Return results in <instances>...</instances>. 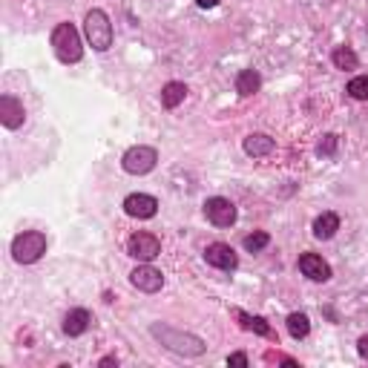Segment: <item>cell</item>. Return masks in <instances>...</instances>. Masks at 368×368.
Masks as SVG:
<instances>
[{
    "label": "cell",
    "mask_w": 368,
    "mask_h": 368,
    "mask_svg": "<svg viewBox=\"0 0 368 368\" xmlns=\"http://www.w3.org/2000/svg\"><path fill=\"white\" fill-rule=\"evenodd\" d=\"M268 245H270V236L265 234V230H256V234L245 236V251H251V253H259V251H265Z\"/></svg>",
    "instance_id": "7402d4cb"
},
{
    "label": "cell",
    "mask_w": 368,
    "mask_h": 368,
    "mask_svg": "<svg viewBox=\"0 0 368 368\" xmlns=\"http://www.w3.org/2000/svg\"><path fill=\"white\" fill-rule=\"evenodd\" d=\"M92 326V314L86 308H72L67 316H64V334L67 337H81L86 334Z\"/></svg>",
    "instance_id": "5bb4252c"
},
{
    "label": "cell",
    "mask_w": 368,
    "mask_h": 368,
    "mask_svg": "<svg viewBox=\"0 0 368 368\" xmlns=\"http://www.w3.org/2000/svg\"><path fill=\"white\" fill-rule=\"evenodd\" d=\"M98 365H101V368H110V365H118V360H115V357H104Z\"/></svg>",
    "instance_id": "4316f807"
},
{
    "label": "cell",
    "mask_w": 368,
    "mask_h": 368,
    "mask_svg": "<svg viewBox=\"0 0 368 368\" xmlns=\"http://www.w3.org/2000/svg\"><path fill=\"white\" fill-rule=\"evenodd\" d=\"M299 270H302V276H308L311 282H328L331 280V265L319 253H302L299 256Z\"/></svg>",
    "instance_id": "8fae6325"
},
{
    "label": "cell",
    "mask_w": 368,
    "mask_h": 368,
    "mask_svg": "<svg viewBox=\"0 0 368 368\" xmlns=\"http://www.w3.org/2000/svg\"><path fill=\"white\" fill-rule=\"evenodd\" d=\"M337 230H340V216H337L334 210H326L322 216H316V219H314V236H316V239H322V242L334 239Z\"/></svg>",
    "instance_id": "2e32d148"
},
{
    "label": "cell",
    "mask_w": 368,
    "mask_h": 368,
    "mask_svg": "<svg viewBox=\"0 0 368 368\" xmlns=\"http://www.w3.org/2000/svg\"><path fill=\"white\" fill-rule=\"evenodd\" d=\"M46 253V236L40 230H23L12 239V259L18 265H35Z\"/></svg>",
    "instance_id": "277c9868"
},
{
    "label": "cell",
    "mask_w": 368,
    "mask_h": 368,
    "mask_svg": "<svg viewBox=\"0 0 368 368\" xmlns=\"http://www.w3.org/2000/svg\"><path fill=\"white\" fill-rule=\"evenodd\" d=\"M23 121H26V110L15 96L0 98V124L6 130H18V127H23Z\"/></svg>",
    "instance_id": "7c38bea8"
},
{
    "label": "cell",
    "mask_w": 368,
    "mask_h": 368,
    "mask_svg": "<svg viewBox=\"0 0 368 368\" xmlns=\"http://www.w3.org/2000/svg\"><path fill=\"white\" fill-rule=\"evenodd\" d=\"M242 147H245V153L248 156H253V159H262V156H270L273 153V147H276V142L270 135H265V132H251L245 142H242Z\"/></svg>",
    "instance_id": "9a60e30c"
},
{
    "label": "cell",
    "mask_w": 368,
    "mask_h": 368,
    "mask_svg": "<svg viewBox=\"0 0 368 368\" xmlns=\"http://www.w3.org/2000/svg\"><path fill=\"white\" fill-rule=\"evenodd\" d=\"M184 98H188V84L170 81V84L161 86V107H164V110H176Z\"/></svg>",
    "instance_id": "e0dca14e"
},
{
    "label": "cell",
    "mask_w": 368,
    "mask_h": 368,
    "mask_svg": "<svg viewBox=\"0 0 368 368\" xmlns=\"http://www.w3.org/2000/svg\"><path fill=\"white\" fill-rule=\"evenodd\" d=\"M124 213L132 219H153L159 213V199L147 193H130L124 199Z\"/></svg>",
    "instance_id": "30bf717a"
},
{
    "label": "cell",
    "mask_w": 368,
    "mask_h": 368,
    "mask_svg": "<svg viewBox=\"0 0 368 368\" xmlns=\"http://www.w3.org/2000/svg\"><path fill=\"white\" fill-rule=\"evenodd\" d=\"M357 351H360V357L368 360V334H362V337L357 340Z\"/></svg>",
    "instance_id": "d4e9b609"
},
{
    "label": "cell",
    "mask_w": 368,
    "mask_h": 368,
    "mask_svg": "<svg viewBox=\"0 0 368 368\" xmlns=\"http://www.w3.org/2000/svg\"><path fill=\"white\" fill-rule=\"evenodd\" d=\"M205 262L213 265V268H219V270H236V268H239L236 251L230 248V245H224V242L207 245V248H205Z\"/></svg>",
    "instance_id": "9c48e42d"
},
{
    "label": "cell",
    "mask_w": 368,
    "mask_h": 368,
    "mask_svg": "<svg viewBox=\"0 0 368 368\" xmlns=\"http://www.w3.org/2000/svg\"><path fill=\"white\" fill-rule=\"evenodd\" d=\"M234 316L239 319V326H242L245 331H251V334H256V337H265V340H276V331L270 328V322H268L265 316L248 314V311H242V308H236Z\"/></svg>",
    "instance_id": "4fadbf2b"
},
{
    "label": "cell",
    "mask_w": 368,
    "mask_h": 368,
    "mask_svg": "<svg viewBox=\"0 0 368 368\" xmlns=\"http://www.w3.org/2000/svg\"><path fill=\"white\" fill-rule=\"evenodd\" d=\"M127 253L138 262H153L161 253V239L156 234H147V230H138L127 242Z\"/></svg>",
    "instance_id": "52a82bcc"
},
{
    "label": "cell",
    "mask_w": 368,
    "mask_h": 368,
    "mask_svg": "<svg viewBox=\"0 0 368 368\" xmlns=\"http://www.w3.org/2000/svg\"><path fill=\"white\" fill-rule=\"evenodd\" d=\"M227 365H239V368H245V365H248V354H245V351L230 354V357H227Z\"/></svg>",
    "instance_id": "cb8c5ba5"
},
{
    "label": "cell",
    "mask_w": 368,
    "mask_h": 368,
    "mask_svg": "<svg viewBox=\"0 0 368 368\" xmlns=\"http://www.w3.org/2000/svg\"><path fill=\"white\" fill-rule=\"evenodd\" d=\"M84 35L96 52H107L113 46V23L104 9H89L84 18Z\"/></svg>",
    "instance_id": "7a4b0ae2"
},
{
    "label": "cell",
    "mask_w": 368,
    "mask_h": 368,
    "mask_svg": "<svg viewBox=\"0 0 368 368\" xmlns=\"http://www.w3.org/2000/svg\"><path fill=\"white\" fill-rule=\"evenodd\" d=\"M337 144H340V138H337L334 132H328V135H322L316 153H319V156H334V153H337Z\"/></svg>",
    "instance_id": "603a6c76"
},
{
    "label": "cell",
    "mask_w": 368,
    "mask_h": 368,
    "mask_svg": "<svg viewBox=\"0 0 368 368\" xmlns=\"http://www.w3.org/2000/svg\"><path fill=\"white\" fill-rule=\"evenodd\" d=\"M196 4H199L202 9H213V6H219V0H196Z\"/></svg>",
    "instance_id": "484cf974"
},
{
    "label": "cell",
    "mask_w": 368,
    "mask_h": 368,
    "mask_svg": "<svg viewBox=\"0 0 368 368\" xmlns=\"http://www.w3.org/2000/svg\"><path fill=\"white\" fill-rule=\"evenodd\" d=\"M150 334L173 354H181V357H202L207 351L205 340L190 334V331H181V328H173V326H164V322H153L150 326Z\"/></svg>",
    "instance_id": "6da1fadb"
},
{
    "label": "cell",
    "mask_w": 368,
    "mask_h": 368,
    "mask_svg": "<svg viewBox=\"0 0 368 368\" xmlns=\"http://www.w3.org/2000/svg\"><path fill=\"white\" fill-rule=\"evenodd\" d=\"M259 86H262V75H259L256 69H242V72L236 75V92H239L242 98L256 96Z\"/></svg>",
    "instance_id": "ac0fdd59"
},
{
    "label": "cell",
    "mask_w": 368,
    "mask_h": 368,
    "mask_svg": "<svg viewBox=\"0 0 368 368\" xmlns=\"http://www.w3.org/2000/svg\"><path fill=\"white\" fill-rule=\"evenodd\" d=\"M331 61H334L337 69H357L360 67V58H357V52L351 50V46H337Z\"/></svg>",
    "instance_id": "ffe728a7"
},
{
    "label": "cell",
    "mask_w": 368,
    "mask_h": 368,
    "mask_svg": "<svg viewBox=\"0 0 368 368\" xmlns=\"http://www.w3.org/2000/svg\"><path fill=\"white\" fill-rule=\"evenodd\" d=\"M288 334H291L294 340H305V337L311 334V319H308V314H302V311L288 314Z\"/></svg>",
    "instance_id": "d6986e66"
},
{
    "label": "cell",
    "mask_w": 368,
    "mask_h": 368,
    "mask_svg": "<svg viewBox=\"0 0 368 368\" xmlns=\"http://www.w3.org/2000/svg\"><path fill=\"white\" fill-rule=\"evenodd\" d=\"M130 285L142 294H159L164 288V273L159 268H153L150 262H142L130 273Z\"/></svg>",
    "instance_id": "ba28073f"
},
{
    "label": "cell",
    "mask_w": 368,
    "mask_h": 368,
    "mask_svg": "<svg viewBox=\"0 0 368 368\" xmlns=\"http://www.w3.org/2000/svg\"><path fill=\"white\" fill-rule=\"evenodd\" d=\"M236 216H239L236 205L230 202V199H224V196H210V199L205 202V219H207L213 227H230V224H236Z\"/></svg>",
    "instance_id": "8992f818"
},
{
    "label": "cell",
    "mask_w": 368,
    "mask_h": 368,
    "mask_svg": "<svg viewBox=\"0 0 368 368\" xmlns=\"http://www.w3.org/2000/svg\"><path fill=\"white\" fill-rule=\"evenodd\" d=\"M345 92L354 98V101H368V75H357V78H351L348 81V86H345Z\"/></svg>",
    "instance_id": "44dd1931"
},
{
    "label": "cell",
    "mask_w": 368,
    "mask_h": 368,
    "mask_svg": "<svg viewBox=\"0 0 368 368\" xmlns=\"http://www.w3.org/2000/svg\"><path fill=\"white\" fill-rule=\"evenodd\" d=\"M52 50L64 64H78L84 58V43L72 23H58L52 29Z\"/></svg>",
    "instance_id": "3957f363"
},
{
    "label": "cell",
    "mask_w": 368,
    "mask_h": 368,
    "mask_svg": "<svg viewBox=\"0 0 368 368\" xmlns=\"http://www.w3.org/2000/svg\"><path fill=\"white\" fill-rule=\"evenodd\" d=\"M156 164H159V150L147 144H135L121 156V167L130 176H147L156 170Z\"/></svg>",
    "instance_id": "5b68a950"
}]
</instances>
